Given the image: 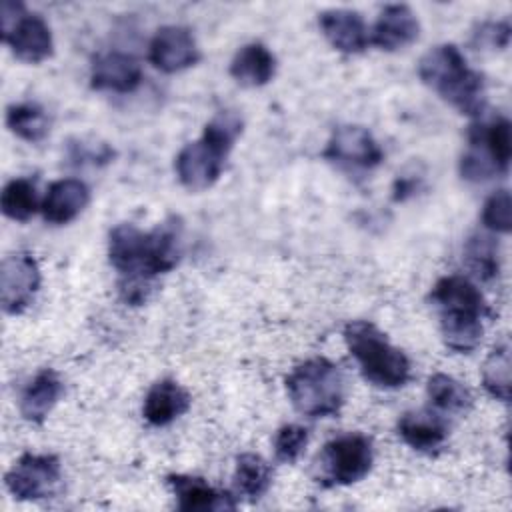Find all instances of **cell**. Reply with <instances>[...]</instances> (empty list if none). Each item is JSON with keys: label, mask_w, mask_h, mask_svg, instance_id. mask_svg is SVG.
Instances as JSON below:
<instances>
[{"label": "cell", "mask_w": 512, "mask_h": 512, "mask_svg": "<svg viewBox=\"0 0 512 512\" xmlns=\"http://www.w3.org/2000/svg\"><path fill=\"white\" fill-rule=\"evenodd\" d=\"M64 394V382L52 368L40 370L22 390L18 400L20 416L30 424H42Z\"/></svg>", "instance_id": "cell-21"}, {"label": "cell", "mask_w": 512, "mask_h": 512, "mask_svg": "<svg viewBox=\"0 0 512 512\" xmlns=\"http://www.w3.org/2000/svg\"><path fill=\"white\" fill-rule=\"evenodd\" d=\"M318 26L324 38L342 54H360L370 44V34L360 12L332 8L318 14Z\"/></svg>", "instance_id": "cell-17"}, {"label": "cell", "mask_w": 512, "mask_h": 512, "mask_svg": "<svg viewBox=\"0 0 512 512\" xmlns=\"http://www.w3.org/2000/svg\"><path fill=\"white\" fill-rule=\"evenodd\" d=\"M308 440H310V432L306 426H300V424L280 426L272 440L274 458L282 464H294L306 450Z\"/></svg>", "instance_id": "cell-29"}, {"label": "cell", "mask_w": 512, "mask_h": 512, "mask_svg": "<svg viewBox=\"0 0 512 512\" xmlns=\"http://www.w3.org/2000/svg\"><path fill=\"white\" fill-rule=\"evenodd\" d=\"M372 464V440L360 432H346L322 446L314 460V480L322 488L352 486L370 474Z\"/></svg>", "instance_id": "cell-8"}, {"label": "cell", "mask_w": 512, "mask_h": 512, "mask_svg": "<svg viewBox=\"0 0 512 512\" xmlns=\"http://www.w3.org/2000/svg\"><path fill=\"white\" fill-rule=\"evenodd\" d=\"M510 366L512 362L508 342L494 346L482 364V386L492 398L500 402H508L510 398Z\"/></svg>", "instance_id": "cell-28"}, {"label": "cell", "mask_w": 512, "mask_h": 512, "mask_svg": "<svg viewBox=\"0 0 512 512\" xmlns=\"http://www.w3.org/2000/svg\"><path fill=\"white\" fill-rule=\"evenodd\" d=\"M142 82V68L138 60L126 52H104L92 60L90 86L100 92L128 94Z\"/></svg>", "instance_id": "cell-14"}, {"label": "cell", "mask_w": 512, "mask_h": 512, "mask_svg": "<svg viewBox=\"0 0 512 512\" xmlns=\"http://www.w3.org/2000/svg\"><path fill=\"white\" fill-rule=\"evenodd\" d=\"M396 430L406 446L426 456H436L448 440V424L436 410L404 412Z\"/></svg>", "instance_id": "cell-16"}, {"label": "cell", "mask_w": 512, "mask_h": 512, "mask_svg": "<svg viewBox=\"0 0 512 512\" xmlns=\"http://www.w3.org/2000/svg\"><path fill=\"white\" fill-rule=\"evenodd\" d=\"M510 40V24L508 22H484L474 32V44L486 48H506Z\"/></svg>", "instance_id": "cell-31"}, {"label": "cell", "mask_w": 512, "mask_h": 512, "mask_svg": "<svg viewBox=\"0 0 512 512\" xmlns=\"http://www.w3.org/2000/svg\"><path fill=\"white\" fill-rule=\"evenodd\" d=\"M426 394L436 412L466 414L472 408L470 390L450 374L436 372L426 382Z\"/></svg>", "instance_id": "cell-24"}, {"label": "cell", "mask_w": 512, "mask_h": 512, "mask_svg": "<svg viewBox=\"0 0 512 512\" xmlns=\"http://www.w3.org/2000/svg\"><path fill=\"white\" fill-rule=\"evenodd\" d=\"M90 202V188L78 178H60L52 182L42 198V218L48 224L62 226L78 218Z\"/></svg>", "instance_id": "cell-19"}, {"label": "cell", "mask_w": 512, "mask_h": 512, "mask_svg": "<svg viewBox=\"0 0 512 512\" xmlns=\"http://www.w3.org/2000/svg\"><path fill=\"white\" fill-rule=\"evenodd\" d=\"M166 486L176 498L178 510L184 512H208V510H234L236 500L230 492L210 486L200 476L168 474Z\"/></svg>", "instance_id": "cell-15"}, {"label": "cell", "mask_w": 512, "mask_h": 512, "mask_svg": "<svg viewBox=\"0 0 512 512\" xmlns=\"http://www.w3.org/2000/svg\"><path fill=\"white\" fill-rule=\"evenodd\" d=\"M0 32L12 54L26 64H40L54 54V38L48 22L18 0H2Z\"/></svg>", "instance_id": "cell-9"}, {"label": "cell", "mask_w": 512, "mask_h": 512, "mask_svg": "<svg viewBox=\"0 0 512 512\" xmlns=\"http://www.w3.org/2000/svg\"><path fill=\"white\" fill-rule=\"evenodd\" d=\"M428 300L438 316L444 346L454 354L474 352L484 336V320L490 316L480 288L462 274H448L436 280Z\"/></svg>", "instance_id": "cell-2"}, {"label": "cell", "mask_w": 512, "mask_h": 512, "mask_svg": "<svg viewBox=\"0 0 512 512\" xmlns=\"http://www.w3.org/2000/svg\"><path fill=\"white\" fill-rule=\"evenodd\" d=\"M6 126L20 140L40 142L50 132V118L42 106L22 102L6 108Z\"/></svg>", "instance_id": "cell-26"}, {"label": "cell", "mask_w": 512, "mask_h": 512, "mask_svg": "<svg viewBox=\"0 0 512 512\" xmlns=\"http://www.w3.org/2000/svg\"><path fill=\"white\" fill-rule=\"evenodd\" d=\"M464 264L480 282L494 280L500 272L496 240L488 234H472L464 244Z\"/></svg>", "instance_id": "cell-27"}, {"label": "cell", "mask_w": 512, "mask_h": 512, "mask_svg": "<svg viewBox=\"0 0 512 512\" xmlns=\"http://www.w3.org/2000/svg\"><path fill=\"white\" fill-rule=\"evenodd\" d=\"M242 134V120L234 112L214 116L198 140L188 142L174 158V172L178 182L192 190H208L214 186L226 166L238 136Z\"/></svg>", "instance_id": "cell-4"}, {"label": "cell", "mask_w": 512, "mask_h": 512, "mask_svg": "<svg viewBox=\"0 0 512 512\" xmlns=\"http://www.w3.org/2000/svg\"><path fill=\"white\" fill-rule=\"evenodd\" d=\"M512 158V126L508 118L478 120L468 128V146L460 156L458 170L468 182H488L506 174Z\"/></svg>", "instance_id": "cell-7"}, {"label": "cell", "mask_w": 512, "mask_h": 512, "mask_svg": "<svg viewBox=\"0 0 512 512\" xmlns=\"http://www.w3.org/2000/svg\"><path fill=\"white\" fill-rule=\"evenodd\" d=\"M344 344L362 378L380 390H398L412 380L408 356L368 320H352L342 330Z\"/></svg>", "instance_id": "cell-5"}, {"label": "cell", "mask_w": 512, "mask_h": 512, "mask_svg": "<svg viewBox=\"0 0 512 512\" xmlns=\"http://www.w3.org/2000/svg\"><path fill=\"white\" fill-rule=\"evenodd\" d=\"M234 490L238 496L254 502L262 498L272 484V466L254 452H244L236 458Z\"/></svg>", "instance_id": "cell-23"}, {"label": "cell", "mask_w": 512, "mask_h": 512, "mask_svg": "<svg viewBox=\"0 0 512 512\" xmlns=\"http://www.w3.org/2000/svg\"><path fill=\"white\" fill-rule=\"evenodd\" d=\"M418 78L460 114L480 118L486 108L484 76L470 68L456 44H438L418 62Z\"/></svg>", "instance_id": "cell-3"}, {"label": "cell", "mask_w": 512, "mask_h": 512, "mask_svg": "<svg viewBox=\"0 0 512 512\" xmlns=\"http://www.w3.org/2000/svg\"><path fill=\"white\" fill-rule=\"evenodd\" d=\"M202 58L198 42L190 28L168 24L156 30L148 46V60L154 68L166 74L182 72Z\"/></svg>", "instance_id": "cell-13"}, {"label": "cell", "mask_w": 512, "mask_h": 512, "mask_svg": "<svg viewBox=\"0 0 512 512\" xmlns=\"http://www.w3.org/2000/svg\"><path fill=\"white\" fill-rule=\"evenodd\" d=\"M42 274L36 258L28 252H14L0 264V304L4 314H22L36 298Z\"/></svg>", "instance_id": "cell-12"}, {"label": "cell", "mask_w": 512, "mask_h": 512, "mask_svg": "<svg viewBox=\"0 0 512 512\" xmlns=\"http://www.w3.org/2000/svg\"><path fill=\"white\" fill-rule=\"evenodd\" d=\"M230 76L246 88H260L276 74V58L262 42L244 44L232 58Z\"/></svg>", "instance_id": "cell-22"}, {"label": "cell", "mask_w": 512, "mask_h": 512, "mask_svg": "<svg viewBox=\"0 0 512 512\" xmlns=\"http://www.w3.org/2000/svg\"><path fill=\"white\" fill-rule=\"evenodd\" d=\"M190 404L192 398L180 382L162 378L148 388L142 402V416L150 426H168L186 414Z\"/></svg>", "instance_id": "cell-20"}, {"label": "cell", "mask_w": 512, "mask_h": 512, "mask_svg": "<svg viewBox=\"0 0 512 512\" xmlns=\"http://www.w3.org/2000/svg\"><path fill=\"white\" fill-rule=\"evenodd\" d=\"M482 224L494 234H508L512 228V202L506 188L490 194L482 206Z\"/></svg>", "instance_id": "cell-30"}, {"label": "cell", "mask_w": 512, "mask_h": 512, "mask_svg": "<svg viewBox=\"0 0 512 512\" xmlns=\"http://www.w3.org/2000/svg\"><path fill=\"white\" fill-rule=\"evenodd\" d=\"M182 252V224L174 216L148 232L128 222L116 224L108 234V260L120 276V298L130 306L144 304L154 280L174 270Z\"/></svg>", "instance_id": "cell-1"}, {"label": "cell", "mask_w": 512, "mask_h": 512, "mask_svg": "<svg viewBox=\"0 0 512 512\" xmlns=\"http://www.w3.org/2000/svg\"><path fill=\"white\" fill-rule=\"evenodd\" d=\"M370 34V44L384 52H396L418 40L420 22L406 4H388L376 18Z\"/></svg>", "instance_id": "cell-18"}, {"label": "cell", "mask_w": 512, "mask_h": 512, "mask_svg": "<svg viewBox=\"0 0 512 512\" xmlns=\"http://www.w3.org/2000/svg\"><path fill=\"white\" fill-rule=\"evenodd\" d=\"M42 206L36 184L30 178H12L4 184L0 194L2 214L14 222L30 220Z\"/></svg>", "instance_id": "cell-25"}, {"label": "cell", "mask_w": 512, "mask_h": 512, "mask_svg": "<svg viewBox=\"0 0 512 512\" xmlns=\"http://www.w3.org/2000/svg\"><path fill=\"white\" fill-rule=\"evenodd\" d=\"M6 490L24 502L52 498L62 486V464L54 454H22L4 476Z\"/></svg>", "instance_id": "cell-10"}, {"label": "cell", "mask_w": 512, "mask_h": 512, "mask_svg": "<svg viewBox=\"0 0 512 512\" xmlns=\"http://www.w3.org/2000/svg\"><path fill=\"white\" fill-rule=\"evenodd\" d=\"M284 384L294 410L306 418L336 416L346 402L344 372L324 356L296 364Z\"/></svg>", "instance_id": "cell-6"}, {"label": "cell", "mask_w": 512, "mask_h": 512, "mask_svg": "<svg viewBox=\"0 0 512 512\" xmlns=\"http://www.w3.org/2000/svg\"><path fill=\"white\" fill-rule=\"evenodd\" d=\"M322 156L346 170H372L382 164L384 150L368 128L342 124L332 130Z\"/></svg>", "instance_id": "cell-11"}]
</instances>
